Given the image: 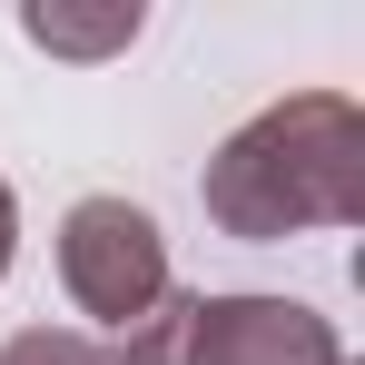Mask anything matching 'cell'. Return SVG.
<instances>
[{
	"label": "cell",
	"mask_w": 365,
	"mask_h": 365,
	"mask_svg": "<svg viewBox=\"0 0 365 365\" xmlns=\"http://www.w3.org/2000/svg\"><path fill=\"white\" fill-rule=\"evenodd\" d=\"M187 316H197V297L168 287L138 326H119V346H99V365H187Z\"/></svg>",
	"instance_id": "obj_5"
},
{
	"label": "cell",
	"mask_w": 365,
	"mask_h": 365,
	"mask_svg": "<svg viewBox=\"0 0 365 365\" xmlns=\"http://www.w3.org/2000/svg\"><path fill=\"white\" fill-rule=\"evenodd\" d=\"M207 217L247 247H277L297 227H356L365 217V109L346 89H297L207 158Z\"/></svg>",
	"instance_id": "obj_1"
},
{
	"label": "cell",
	"mask_w": 365,
	"mask_h": 365,
	"mask_svg": "<svg viewBox=\"0 0 365 365\" xmlns=\"http://www.w3.org/2000/svg\"><path fill=\"white\" fill-rule=\"evenodd\" d=\"M20 30L40 40V50H60V60H109V50H128L138 40V0H119V10H20Z\"/></svg>",
	"instance_id": "obj_4"
},
{
	"label": "cell",
	"mask_w": 365,
	"mask_h": 365,
	"mask_svg": "<svg viewBox=\"0 0 365 365\" xmlns=\"http://www.w3.org/2000/svg\"><path fill=\"white\" fill-rule=\"evenodd\" d=\"M60 287H69L79 316H99V326H138L148 306L178 287V277H168V237H158V217L128 207V197H79V207L60 217Z\"/></svg>",
	"instance_id": "obj_2"
},
{
	"label": "cell",
	"mask_w": 365,
	"mask_h": 365,
	"mask_svg": "<svg viewBox=\"0 0 365 365\" xmlns=\"http://www.w3.org/2000/svg\"><path fill=\"white\" fill-rule=\"evenodd\" d=\"M0 365H99V346H89L79 326H20V336L0 346Z\"/></svg>",
	"instance_id": "obj_6"
},
{
	"label": "cell",
	"mask_w": 365,
	"mask_h": 365,
	"mask_svg": "<svg viewBox=\"0 0 365 365\" xmlns=\"http://www.w3.org/2000/svg\"><path fill=\"white\" fill-rule=\"evenodd\" d=\"M10 257H20V197H10V178H0V277H10Z\"/></svg>",
	"instance_id": "obj_7"
},
{
	"label": "cell",
	"mask_w": 365,
	"mask_h": 365,
	"mask_svg": "<svg viewBox=\"0 0 365 365\" xmlns=\"http://www.w3.org/2000/svg\"><path fill=\"white\" fill-rule=\"evenodd\" d=\"M187 365H346V346L297 297H197Z\"/></svg>",
	"instance_id": "obj_3"
}]
</instances>
